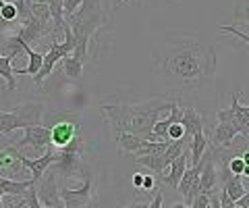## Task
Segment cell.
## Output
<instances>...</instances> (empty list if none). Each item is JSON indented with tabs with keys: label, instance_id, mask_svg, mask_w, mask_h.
<instances>
[{
	"label": "cell",
	"instance_id": "6da1fadb",
	"mask_svg": "<svg viewBox=\"0 0 249 208\" xmlns=\"http://www.w3.org/2000/svg\"><path fill=\"white\" fill-rule=\"evenodd\" d=\"M156 63V73L168 86L193 90L212 81L216 71V52L197 38H183L168 46Z\"/></svg>",
	"mask_w": 249,
	"mask_h": 208
},
{
	"label": "cell",
	"instance_id": "7a4b0ae2",
	"mask_svg": "<svg viewBox=\"0 0 249 208\" xmlns=\"http://www.w3.org/2000/svg\"><path fill=\"white\" fill-rule=\"evenodd\" d=\"M170 100H154L143 104H102V111L108 117V125L116 133H133L137 137H145L152 133L154 123L160 119V113L168 111Z\"/></svg>",
	"mask_w": 249,
	"mask_h": 208
},
{
	"label": "cell",
	"instance_id": "3957f363",
	"mask_svg": "<svg viewBox=\"0 0 249 208\" xmlns=\"http://www.w3.org/2000/svg\"><path fill=\"white\" fill-rule=\"evenodd\" d=\"M42 125L50 129V146L60 152L81 135V114L67 111H48L42 117Z\"/></svg>",
	"mask_w": 249,
	"mask_h": 208
},
{
	"label": "cell",
	"instance_id": "277c9868",
	"mask_svg": "<svg viewBox=\"0 0 249 208\" xmlns=\"http://www.w3.org/2000/svg\"><path fill=\"white\" fill-rule=\"evenodd\" d=\"M42 102H23L15 104L9 111H0V135H11L31 125H42Z\"/></svg>",
	"mask_w": 249,
	"mask_h": 208
},
{
	"label": "cell",
	"instance_id": "5b68a950",
	"mask_svg": "<svg viewBox=\"0 0 249 208\" xmlns=\"http://www.w3.org/2000/svg\"><path fill=\"white\" fill-rule=\"evenodd\" d=\"M23 135L17 137L15 142H11V146L19 150V154L27 158H37L42 154L48 152L50 148V129L44 125H31L21 129Z\"/></svg>",
	"mask_w": 249,
	"mask_h": 208
},
{
	"label": "cell",
	"instance_id": "8992f818",
	"mask_svg": "<svg viewBox=\"0 0 249 208\" xmlns=\"http://www.w3.org/2000/svg\"><path fill=\"white\" fill-rule=\"evenodd\" d=\"M241 133V127L239 123L235 121V114L232 111H220L218 113V123L214 127V133H212V142L218 148H231L235 137Z\"/></svg>",
	"mask_w": 249,
	"mask_h": 208
},
{
	"label": "cell",
	"instance_id": "52a82bcc",
	"mask_svg": "<svg viewBox=\"0 0 249 208\" xmlns=\"http://www.w3.org/2000/svg\"><path fill=\"white\" fill-rule=\"evenodd\" d=\"M36 196H37V202L44 208H65L60 194H58V188H56V171L52 167L36 183Z\"/></svg>",
	"mask_w": 249,
	"mask_h": 208
},
{
	"label": "cell",
	"instance_id": "ba28073f",
	"mask_svg": "<svg viewBox=\"0 0 249 208\" xmlns=\"http://www.w3.org/2000/svg\"><path fill=\"white\" fill-rule=\"evenodd\" d=\"M60 200L65 208H88L91 204V196H93V175L91 171H85V179L81 188H62L58 189Z\"/></svg>",
	"mask_w": 249,
	"mask_h": 208
},
{
	"label": "cell",
	"instance_id": "9c48e42d",
	"mask_svg": "<svg viewBox=\"0 0 249 208\" xmlns=\"http://www.w3.org/2000/svg\"><path fill=\"white\" fill-rule=\"evenodd\" d=\"M58 156L60 154L48 150L46 154H42V156H37V158H27V156H23V154H19V160H21V165L29 171V179L34 183H37L40 181V177L58 160Z\"/></svg>",
	"mask_w": 249,
	"mask_h": 208
},
{
	"label": "cell",
	"instance_id": "30bf717a",
	"mask_svg": "<svg viewBox=\"0 0 249 208\" xmlns=\"http://www.w3.org/2000/svg\"><path fill=\"white\" fill-rule=\"evenodd\" d=\"M218 183V169L212 152H204V156L199 158V191L210 194L214 191Z\"/></svg>",
	"mask_w": 249,
	"mask_h": 208
},
{
	"label": "cell",
	"instance_id": "8fae6325",
	"mask_svg": "<svg viewBox=\"0 0 249 208\" xmlns=\"http://www.w3.org/2000/svg\"><path fill=\"white\" fill-rule=\"evenodd\" d=\"M187 160H189V148H185L183 154H178L173 163L168 165L166 171L162 173V175H158V179L164 183V186H168L170 189H177L178 181H181V177L185 173V169L189 167V165H187Z\"/></svg>",
	"mask_w": 249,
	"mask_h": 208
},
{
	"label": "cell",
	"instance_id": "7c38bea8",
	"mask_svg": "<svg viewBox=\"0 0 249 208\" xmlns=\"http://www.w3.org/2000/svg\"><path fill=\"white\" fill-rule=\"evenodd\" d=\"M204 117L196 111L191 109V106H187V109H181V125L185 127V133L187 135H193L197 132H204Z\"/></svg>",
	"mask_w": 249,
	"mask_h": 208
},
{
	"label": "cell",
	"instance_id": "4fadbf2b",
	"mask_svg": "<svg viewBox=\"0 0 249 208\" xmlns=\"http://www.w3.org/2000/svg\"><path fill=\"white\" fill-rule=\"evenodd\" d=\"M135 163L142 165L145 169H150L154 175H162L168 169V163L164 158V154H143V156H135Z\"/></svg>",
	"mask_w": 249,
	"mask_h": 208
},
{
	"label": "cell",
	"instance_id": "5bb4252c",
	"mask_svg": "<svg viewBox=\"0 0 249 208\" xmlns=\"http://www.w3.org/2000/svg\"><path fill=\"white\" fill-rule=\"evenodd\" d=\"M208 148V137L204 132H197V133H193L191 135V140H189V156L191 160H187V165H197L199 163V158L204 156V152Z\"/></svg>",
	"mask_w": 249,
	"mask_h": 208
},
{
	"label": "cell",
	"instance_id": "9a60e30c",
	"mask_svg": "<svg viewBox=\"0 0 249 208\" xmlns=\"http://www.w3.org/2000/svg\"><path fill=\"white\" fill-rule=\"evenodd\" d=\"M23 52L27 55V67H25V69H17V67H15V73H23V75H31V77H34L37 71H40L44 55L36 52V50L31 48V46H27V44H23Z\"/></svg>",
	"mask_w": 249,
	"mask_h": 208
},
{
	"label": "cell",
	"instance_id": "2e32d148",
	"mask_svg": "<svg viewBox=\"0 0 249 208\" xmlns=\"http://www.w3.org/2000/svg\"><path fill=\"white\" fill-rule=\"evenodd\" d=\"M31 186H36L31 179L13 181V179H4V177H0V191H2L4 196H23Z\"/></svg>",
	"mask_w": 249,
	"mask_h": 208
},
{
	"label": "cell",
	"instance_id": "e0dca14e",
	"mask_svg": "<svg viewBox=\"0 0 249 208\" xmlns=\"http://www.w3.org/2000/svg\"><path fill=\"white\" fill-rule=\"evenodd\" d=\"M231 111H232V114H235V121L239 123L241 133H243V137L247 140V135H249V106H245V104H239L237 94H235V96H232Z\"/></svg>",
	"mask_w": 249,
	"mask_h": 208
},
{
	"label": "cell",
	"instance_id": "ac0fdd59",
	"mask_svg": "<svg viewBox=\"0 0 249 208\" xmlns=\"http://www.w3.org/2000/svg\"><path fill=\"white\" fill-rule=\"evenodd\" d=\"M0 77L6 81V88L15 90L17 88V79H15V67H13V60L6 58L4 55H0Z\"/></svg>",
	"mask_w": 249,
	"mask_h": 208
},
{
	"label": "cell",
	"instance_id": "d6986e66",
	"mask_svg": "<svg viewBox=\"0 0 249 208\" xmlns=\"http://www.w3.org/2000/svg\"><path fill=\"white\" fill-rule=\"evenodd\" d=\"M60 63H62V71H65V75L69 77V79H79V77L83 75V63H79V60L73 58L71 55L65 57Z\"/></svg>",
	"mask_w": 249,
	"mask_h": 208
},
{
	"label": "cell",
	"instance_id": "ffe728a7",
	"mask_svg": "<svg viewBox=\"0 0 249 208\" xmlns=\"http://www.w3.org/2000/svg\"><path fill=\"white\" fill-rule=\"evenodd\" d=\"M46 4H48L54 29H56V32H62V27H65V17H62V0H46Z\"/></svg>",
	"mask_w": 249,
	"mask_h": 208
},
{
	"label": "cell",
	"instance_id": "44dd1931",
	"mask_svg": "<svg viewBox=\"0 0 249 208\" xmlns=\"http://www.w3.org/2000/svg\"><path fill=\"white\" fill-rule=\"evenodd\" d=\"M0 19H2L4 23H13V21H17L19 19V9H17V4L15 2H9V4H2L0 6Z\"/></svg>",
	"mask_w": 249,
	"mask_h": 208
},
{
	"label": "cell",
	"instance_id": "7402d4cb",
	"mask_svg": "<svg viewBox=\"0 0 249 208\" xmlns=\"http://www.w3.org/2000/svg\"><path fill=\"white\" fill-rule=\"evenodd\" d=\"M227 165H229V171H231L232 175H249V165H247L241 156L231 158Z\"/></svg>",
	"mask_w": 249,
	"mask_h": 208
},
{
	"label": "cell",
	"instance_id": "603a6c76",
	"mask_svg": "<svg viewBox=\"0 0 249 208\" xmlns=\"http://www.w3.org/2000/svg\"><path fill=\"white\" fill-rule=\"evenodd\" d=\"M81 4H83V0H62V17H65V21L71 19Z\"/></svg>",
	"mask_w": 249,
	"mask_h": 208
},
{
	"label": "cell",
	"instance_id": "cb8c5ba5",
	"mask_svg": "<svg viewBox=\"0 0 249 208\" xmlns=\"http://www.w3.org/2000/svg\"><path fill=\"white\" fill-rule=\"evenodd\" d=\"M208 206H210V194H204V191H199L191 202V208H208Z\"/></svg>",
	"mask_w": 249,
	"mask_h": 208
},
{
	"label": "cell",
	"instance_id": "d4e9b609",
	"mask_svg": "<svg viewBox=\"0 0 249 208\" xmlns=\"http://www.w3.org/2000/svg\"><path fill=\"white\" fill-rule=\"evenodd\" d=\"M218 29H220L222 34H235V36H237V38H241V40H243V42H247V40H249V38H247V32H241L239 27H232V25H222V27H218Z\"/></svg>",
	"mask_w": 249,
	"mask_h": 208
},
{
	"label": "cell",
	"instance_id": "484cf974",
	"mask_svg": "<svg viewBox=\"0 0 249 208\" xmlns=\"http://www.w3.org/2000/svg\"><path fill=\"white\" fill-rule=\"evenodd\" d=\"M156 188V179L152 175H143V181H142V189L143 191H152Z\"/></svg>",
	"mask_w": 249,
	"mask_h": 208
},
{
	"label": "cell",
	"instance_id": "4316f807",
	"mask_svg": "<svg viewBox=\"0 0 249 208\" xmlns=\"http://www.w3.org/2000/svg\"><path fill=\"white\" fill-rule=\"evenodd\" d=\"M142 181H143V173H135V175H133V186H135V189H139V191H142Z\"/></svg>",
	"mask_w": 249,
	"mask_h": 208
},
{
	"label": "cell",
	"instance_id": "83f0119b",
	"mask_svg": "<svg viewBox=\"0 0 249 208\" xmlns=\"http://www.w3.org/2000/svg\"><path fill=\"white\" fill-rule=\"evenodd\" d=\"M13 204H9V208H23V198L21 196H13Z\"/></svg>",
	"mask_w": 249,
	"mask_h": 208
},
{
	"label": "cell",
	"instance_id": "f1b7e54d",
	"mask_svg": "<svg viewBox=\"0 0 249 208\" xmlns=\"http://www.w3.org/2000/svg\"><path fill=\"white\" fill-rule=\"evenodd\" d=\"M123 208H147V202H131V204H124Z\"/></svg>",
	"mask_w": 249,
	"mask_h": 208
},
{
	"label": "cell",
	"instance_id": "f546056e",
	"mask_svg": "<svg viewBox=\"0 0 249 208\" xmlns=\"http://www.w3.org/2000/svg\"><path fill=\"white\" fill-rule=\"evenodd\" d=\"M170 208H191V206H187L185 202H177V204H173Z\"/></svg>",
	"mask_w": 249,
	"mask_h": 208
},
{
	"label": "cell",
	"instance_id": "4dcf8cb0",
	"mask_svg": "<svg viewBox=\"0 0 249 208\" xmlns=\"http://www.w3.org/2000/svg\"><path fill=\"white\" fill-rule=\"evenodd\" d=\"M31 4H46V0H29Z\"/></svg>",
	"mask_w": 249,
	"mask_h": 208
},
{
	"label": "cell",
	"instance_id": "1f68e13d",
	"mask_svg": "<svg viewBox=\"0 0 249 208\" xmlns=\"http://www.w3.org/2000/svg\"><path fill=\"white\" fill-rule=\"evenodd\" d=\"M2 4H4V0H0V6H2Z\"/></svg>",
	"mask_w": 249,
	"mask_h": 208
},
{
	"label": "cell",
	"instance_id": "d6a6232c",
	"mask_svg": "<svg viewBox=\"0 0 249 208\" xmlns=\"http://www.w3.org/2000/svg\"><path fill=\"white\" fill-rule=\"evenodd\" d=\"M124 2H133V0H124Z\"/></svg>",
	"mask_w": 249,
	"mask_h": 208
},
{
	"label": "cell",
	"instance_id": "836d02e7",
	"mask_svg": "<svg viewBox=\"0 0 249 208\" xmlns=\"http://www.w3.org/2000/svg\"><path fill=\"white\" fill-rule=\"evenodd\" d=\"M42 208H44V206H42Z\"/></svg>",
	"mask_w": 249,
	"mask_h": 208
}]
</instances>
